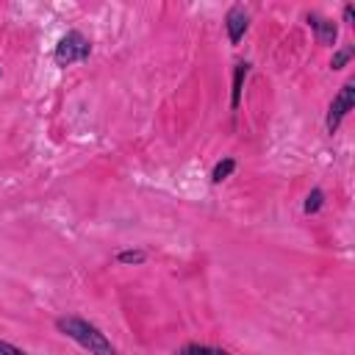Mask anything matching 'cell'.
<instances>
[{
  "label": "cell",
  "instance_id": "obj_1",
  "mask_svg": "<svg viewBox=\"0 0 355 355\" xmlns=\"http://www.w3.org/2000/svg\"><path fill=\"white\" fill-rule=\"evenodd\" d=\"M55 327L72 338L78 347H83L89 355H116V347L111 344V338L92 322L80 319V316H58L55 319Z\"/></svg>",
  "mask_w": 355,
  "mask_h": 355
},
{
  "label": "cell",
  "instance_id": "obj_2",
  "mask_svg": "<svg viewBox=\"0 0 355 355\" xmlns=\"http://www.w3.org/2000/svg\"><path fill=\"white\" fill-rule=\"evenodd\" d=\"M89 53H92L89 36H83L80 31H67V33L58 39L55 50H53V61H55L58 67H72V64H78V61H86Z\"/></svg>",
  "mask_w": 355,
  "mask_h": 355
},
{
  "label": "cell",
  "instance_id": "obj_3",
  "mask_svg": "<svg viewBox=\"0 0 355 355\" xmlns=\"http://www.w3.org/2000/svg\"><path fill=\"white\" fill-rule=\"evenodd\" d=\"M352 105H355V83L347 80V83L341 86V92H338V94L330 100V105H327V119H324L327 133H336V130H338V125H341L344 116L352 111Z\"/></svg>",
  "mask_w": 355,
  "mask_h": 355
},
{
  "label": "cell",
  "instance_id": "obj_4",
  "mask_svg": "<svg viewBox=\"0 0 355 355\" xmlns=\"http://www.w3.org/2000/svg\"><path fill=\"white\" fill-rule=\"evenodd\" d=\"M305 22H308V28L316 33V42H319V44H327V47L336 44V39H338V25H336L330 17H322V14H316V11H308V14H305Z\"/></svg>",
  "mask_w": 355,
  "mask_h": 355
},
{
  "label": "cell",
  "instance_id": "obj_5",
  "mask_svg": "<svg viewBox=\"0 0 355 355\" xmlns=\"http://www.w3.org/2000/svg\"><path fill=\"white\" fill-rule=\"evenodd\" d=\"M247 25H250V17H247L244 6H239V3L230 6L227 14H225V28H227L230 44H239V42H241V36L247 33Z\"/></svg>",
  "mask_w": 355,
  "mask_h": 355
},
{
  "label": "cell",
  "instance_id": "obj_6",
  "mask_svg": "<svg viewBox=\"0 0 355 355\" xmlns=\"http://www.w3.org/2000/svg\"><path fill=\"white\" fill-rule=\"evenodd\" d=\"M250 75V64L247 61H239L236 69H233V89H230V108L236 111L239 108V100H241V89H244V78Z\"/></svg>",
  "mask_w": 355,
  "mask_h": 355
},
{
  "label": "cell",
  "instance_id": "obj_7",
  "mask_svg": "<svg viewBox=\"0 0 355 355\" xmlns=\"http://www.w3.org/2000/svg\"><path fill=\"white\" fill-rule=\"evenodd\" d=\"M178 355H233V352H227V349H219V347H208V344H183L180 349H178Z\"/></svg>",
  "mask_w": 355,
  "mask_h": 355
},
{
  "label": "cell",
  "instance_id": "obj_8",
  "mask_svg": "<svg viewBox=\"0 0 355 355\" xmlns=\"http://www.w3.org/2000/svg\"><path fill=\"white\" fill-rule=\"evenodd\" d=\"M233 169H236V161H233V158H222V161H216V166L211 169V183H222L225 178L233 175Z\"/></svg>",
  "mask_w": 355,
  "mask_h": 355
},
{
  "label": "cell",
  "instance_id": "obj_9",
  "mask_svg": "<svg viewBox=\"0 0 355 355\" xmlns=\"http://www.w3.org/2000/svg\"><path fill=\"white\" fill-rule=\"evenodd\" d=\"M322 205H324V191L322 189H311V194L305 197V205H302L305 214H316Z\"/></svg>",
  "mask_w": 355,
  "mask_h": 355
},
{
  "label": "cell",
  "instance_id": "obj_10",
  "mask_svg": "<svg viewBox=\"0 0 355 355\" xmlns=\"http://www.w3.org/2000/svg\"><path fill=\"white\" fill-rule=\"evenodd\" d=\"M144 258H147L144 250H122V252H116V263H141Z\"/></svg>",
  "mask_w": 355,
  "mask_h": 355
},
{
  "label": "cell",
  "instance_id": "obj_11",
  "mask_svg": "<svg viewBox=\"0 0 355 355\" xmlns=\"http://www.w3.org/2000/svg\"><path fill=\"white\" fill-rule=\"evenodd\" d=\"M352 53H355L352 47H341L338 53H333V61H330V67H333V69H341V67H347V61L352 58Z\"/></svg>",
  "mask_w": 355,
  "mask_h": 355
},
{
  "label": "cell",
  "instance_id": "obj_12",
  "mask_svg": "<svg viewBox=\"0 0 355 355\" xmlns=\"http://www.w3.org/2000/svg\"><path fill=\"white\" fill-rule=\"evenodd\" d=\"M0 355H28V352L14 347V344H8V341H0Z\"/></svg>",
  "mask_w": 355,
  "mask_h": 355
},
{
  "label": "cell",
  "instance_id": "obj_13",
  "mask_svg": "<svg viewBox=\"0 0 355 355\" xmlns=\"http://www.w3.org/2000/svg\"><path fill=\"white\" fill-rule=\"evenodd\" d=\"M344 22H355V6L352 3L344 6Z\"/></svg>",
  "mask_w": 355,
  "mask_h": 355
},
{
  "label": "cell",
  "instance_id": "obj_14",
  "mask_svg": "<svg viewBox=\"0 0 355 355\" xmlns=\"http://www.w3.org/2000/svg\"><path fill=\"white\" fill-rule=\"evenodd\" d=\"M0 72H3V69H0Z\"/></svg>",
  "mask_w": 355,
  "mask_h": 355
}]
</instances>
